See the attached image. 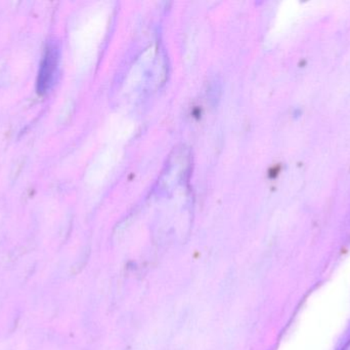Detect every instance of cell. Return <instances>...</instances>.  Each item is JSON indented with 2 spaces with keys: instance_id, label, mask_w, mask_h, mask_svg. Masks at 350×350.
Returning a JSON list of instances; mask_svg holds the SVG:
<instances>
[{
  "instance_id": "1",
  "label": "cell",
  "mask_w": 350,
  "mask_h": 350,
  "mask_svg": "<svg viewBox=\"0 0 350 350\" xmlns=\"http://www.w3.org/2000/svg\"><path fill=\"white\" fill-rule=\"evenodd\" d=\"M59 64V47L57 41H49L41 60L37 76L36 88L39 94L49 92L57 80Z\"/></svg>"
},
{
  "instance_id": "2",
  "label": "cell",
  "mask_w": 350,
  "mask_h": 350,
  "mask_svg": "<svg viewBox=\"0 0 350 350\" xmlns=\"http://www.w3.org/2000/svg\"><path fill=\"white\" fill-rule=\"evenodd\" d=\"M345 350H350V342L349 343V345H347V347H345Z\"/></svg>"
}]
</instances>
